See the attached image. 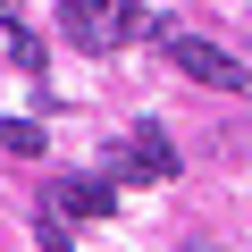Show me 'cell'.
<instances>
[{"mask_svg": "<svg viewBox=\"0 0 252 252\" xmlns=\"http://www.w3.org/2000/svg\"><path fill=\"white\" fill-rule=\"evenodd\" d=\"M118 168H126V177H152V185H160V177H177V152H168V135H160V126H135V135L118 143Z\"/></svg>", "mask_w": 252, "mask_h": 252, "instance_id": "4", "label": "cell"}, {"mask_svg": "<svg viewBox=\"0 0 252 252\" xmlns=\"http://www.w3.org/2000/svg\"><path fill=\"white\" fill-rule=\"evenodd\" d=\"M59 26H67L76 51H118L126 34L143 26V9H135V0H59Z\"/></svg>", "mask_w": 252, "mask_h": 252, "instance_id": "1", "label": "cell"}, {"mask_svg": "<svg viewBox=\"0 0 252 252\" xmlns=\"http://www.w3.org/2000/svg\"><path fill=\"white\" fill-rule=\"evenodd\" d=\"M168 59H177L193 84H210V93H252V67H244L235 51H219V42H193V34H177V42H168Z\"/></svg>", "mask_w": 252, "mask_h": 252, "instance_id": "2", "label": "cell"}, {"mask_svg": "<svg viewBox=\"0 0 252 252\" xmlns=\"http://www.w3.org/2000/svg\"><path fill=\"white\" fill-rule=\"evenodd\" d=\"M0 152L34 160V152H42V126H34V118H0Z\"/></svg>", "mask_w": 252, "mask_h": 252, "instance_id": "6", "label": "cell"}, {"mask_svg": "<svg viewBox=\"0 0 252 252\" xmlns=\"http://www.w3.org/2000/svg\"><path fill=\"white\" fill-rule=\"evenodd\" d=\"M42 210H59V219H109L118 193H109L101 177H51V185H42Z\"/></svg>", "mask_w": 252, "mask_h": 252, "instance_id": "3", "label": "cell"}, {"mask_svg": "<svg viewBox=\"0 0 252 252\" xmlns=\"http://www.w3.org/2000/svg\"><path fill=\"white\" fill-rule=\"evenodd\" d=\"M0 51H9V59H17V67H26V76H34V67H42V42H34V34H26V26H17V17H0Z\"/></svg>", "mask_w": 252, "mask_h": 252, "instance_id": "5", "label": "cell"}]
</instances>
